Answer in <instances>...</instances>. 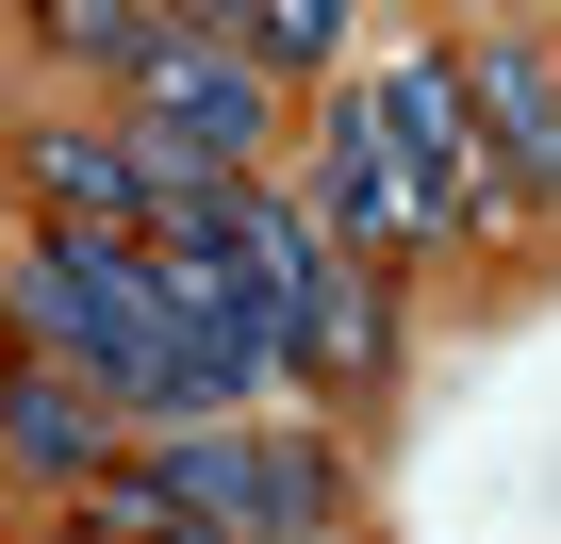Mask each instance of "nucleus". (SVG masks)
I'll return each mask as SVG.
<instances>
[{
    "label": "nucleus",
    "instance_id": "423d86ee",
    "mask_svg": "<svg viewBox=\"0 0 561 544\" xmlns=\"http://www.w3.org/2000/svg\"><path fill=\"white\" fill-rule=\"evenodd\" d=\"M364 116H380L397 182L430 198V231H479V215H495V165H479V116H462V67H446V50L364 67Z\"/></svg>",
    "mask_w": 561,
    "mask_h": 544
},
{
    "label": "nucleus",
    "instance_id": "20e7f679",
    "mask_svg": "<svg viewBox=\"0 0 561 544\" xmlns=\"http://www.w3.org/2000/svg\"><path fill=\"white\" fill-rule=\"evenodd\" d=\"M133 149L182 165V182H264V149H280V83L198 18V0L165 18V50L133 67Z\"/></svg>",
    "mask_w": 561,
    "mask_h": 544
},
{
    "label": "nucleus",
    "instance_id": "f8f14e48",
    "mask_svg": "<svg viewBox=\"0 0 561 544\" xmlns=\"http://www.w3.org/2000/svg\"><path fill=\"white\" fill-rule=\"evenodd\" d=\"M67 511H83V544H198V528H165V511H149V478H133V462H100Z\"/></svg>",
    "mask_w": 561,
    "mask_h": 544
},
{
    "label": "nucleus",
    "instance_id": "9d476101",
    "mask_svg": "<svg viewBox=\"0 0 561 544\" xmlns=\"http://www.w3.org/2000/svg\"><path fill=\"white\" fill-rule=\"evenodd\" d=\"M264 83H331L347 67V0H231V18H215Z\"/></svg>",
    "mask_w": 561,
    "mask_h": 544
},
{
    "label": "nucleus",
    "instance_id": "0eeeda50",
    "mask_svg": "<svg viewBox=\"0 0 561 544\" xmlns=\"http://www.w3.org/2000/svg\"><path fill=\"white\" fill-rule=\"evenodd\" d=\"M462 116H479V165H512L528 198H561V67H545L528 34H479Z\"/></svg>",
    "mask_w": 561,
    "mask_h": 544
},
{
    "label": "nucleus",
    "instance_id": "f257e3e1",
    "mask_svg": "<svg viewBox=\"0 0 561 544\" xmlns=\"http://www.w3.org/2000/svg\"><path fill=\"white\" fill-rule=\"evenodd\" d=\"M0 298H18V363L83 380L116 429H182V396H165V331H149V247H100V231H34Z\"/></svg>",
    "mask_w": 561,
    "mask_h": 544
},
{
    "label": "nucleus",
    "instance_id": "6e6552de",
    "mask_svg": "<svg viewBox=\"0 0 561 544\" xmlns=\"http://www.w3.org/2000/svg\"><path fill=\"white\" fill-rule=\"evenodd\" d=\"M18 165H34L50 231H100V247H149V149H133V132H100V116H83V132H34Z\"/></svg>",
    "mask_w": 561,
    "mask_h": 544
},
{
    "label": "nucleus",
    "instance_id": "f03ea898",
    "mask_svg": "<svg viewBox=\"0 0 561 544\" xmlns=\"http://www.w3.org/2000/svg\"><path fill=\"white\" fill-rule=\"evenodd\" d=\"M215 247H231V281H248L280 380H380V363H397V281H380V264H347L280 182H231Z\"/></svg>",
    "mask_w": 561,
    "mask_h": 544
},
{
    "label": "nucleus",
    "instance_id": "1a4fd4ad",
    "mask_svg": "<svg viewBox=\"0 0 561 544\" xmlns=\"http://www.w3.org/2000/svg\"><path fill=\"white\" fill-rule=\"evenodd\" d=\"M0 445H18V478L83 495V478L116 462V413H100L83 380H50V363H18V347H0Z\"/></svg>",
    "mask_w": 561,
    "mask_h": 544
},
{
    "label": "nucleus",
    "instance_id": "9b49d317",
    "mask_svg": "<svg viewBox=\"0 0 561 544\" xmlns=\"http://www.w3.org/2000/svg\"><path fill=\"white\" fill-rule=\"evenodd\" d=\"M165 18H182V0H50V18H34V34H50L67 67H116V83H133V67L165 50Z\"/></svg>",
    "mask_w": 561,
    "mask_h": 544
},
{
    "label": "nucleus",
    "instance_id": "39448f33",
    "mask_svg": "<svg viewBox=\"0 0 561 544\" xmlns=\"http://www.w3.org/2000/svg\"><path fill=\"white\" fill-rule=\"evenodd\" d=\"M298 198L347 264H397V247H430V198L397 182V149H380V116H364V83H331V116H314V149H298Z\"/></svg>",
    "mask_w": 561,
    "mask_h": 544
},
{
    "label": "nucleus",
    "instance_id": "7ed1b4c3",
    "mask_svg": "<svg viewBox=\"0 0 561 544\" xmlns=\"http://www.w3.org/2000/svg\"><path fill=\"white\" fill-rule=\"evenodd\" d=\"M116 462L198 544H331V445L314 429H215V413H182V429H133Z\"/></svg>",
    "mask_w": 561,
    "mask_h": 544
}]
</instances>
